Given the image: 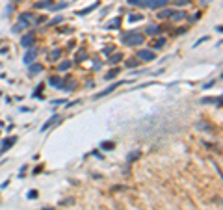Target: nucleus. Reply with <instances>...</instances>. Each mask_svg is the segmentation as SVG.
<instances>
[{
  "mask_svg": "<svg viewBox=\"0 0 223 210\" xmlns=\"http://www.w3.org/2000/svg\"><path fill=\"white\" fill-rule=\"evenodd\" d=\"M138 60H128V62H126V67H130V69H132V67H136V65H138Z\"/></svg>",
  "mask_w": 223,
  "mask_h": 210,
  "instance_id": "nucleus-25",
  "label": "nucleus"
},
{
  "mask_svg": "<svg viewBox=\"0 0 223 210\" xmlns=\"http://www.w3.org/2000/svg\"><path fill=\"white\" fill-rule=\"evenodd\" d=\"M97 8H99V2H95V4H91V6H87L86 9H80V11H78L76 15H80V17H82V15H87V13H91V11H95Z\"/></svg>",
  "mask_w": 223,
  "mask_h": 210,
  "instance_id": "nucleus-7",
  "label": "nucleus"
},
{
  "mask_svg": "<svg viewBox=\"0 0 223 210\" xmlns=\"http://www.w3.org/2000/svg\"><path fill=\"white\" fill-rule=\"evenodd\" d=\"M121 60H123V54H119V52H117V54H114V56L110 58V63H114V65H115V63H119Z\"/></svg>",
  "mask_w": 223,
  "mask_h": 210,
  "instance_id": "nucleus-15",
  "label": "nucleus"
},
{
  "mask_svg": "<svg viewBox=\"0 0 223 210\" xmlns=\"http://www.w3.org/2000/svg\"><path fill=\"white\" fill-rule=\"evenodd\" d=\"M61 21H63V17H61V15H58L56 19H52V21H50V24H60Z\"/></svg>",
  "mask_w": 223,
  "mask_h": 210,
  "instance_id": "nucleus-26",
  "label": "nucleus"
},
{
  "mask_svg": "<svg viewBox=\"0 0 223 210\" xmlns=\"http://www.w3.org/2000/svg\"><path fill=\"white\" fill-rule=\"evenodd\" d=\"M140 156H142V152H140V151H132V152L126 156V160H128V162H132V160H136V158H140Z\"/></svg>",
  "mask_w": 223,
  "mask_h": 210,
  "instance_id": "nucleus-12",
  "label": "nucleus"
},
{
  "mask_svg": "<svg viewBox=\"0 0 223 210\" xmlns=\"http://www.w3.org/2000/svg\"><path fill=\"white\" fill-rule=\"evenodd\" d=\"M71 67V62H61L60 63V71H67Z\"/></svg>",
  "mask_w": 223,
  "mask_h": 210,
  "instance_id": "nucleus-21",
  "label": "nucleus"
},
{
  "mask_svg": "<svg viewBox=\"0 0 223 210\" xmlns=\"http://www.w3.org/2000/svg\"><path fill=\"white\" fill-rule=\"evenodd\" d=\"M164 45H165V41H164V39H158V41H154V45H153V48H162Z\"/></svg>",
  "mask_w": 223,
  "mask_h": 210,
  "instance_id": "nucleus-22",
  "label": "nucleus"
},
{
  "mask_svg": "<svg viewBox=\"0 0 223 210\" xmlns=\"http://www.w3.org/2000/svg\"><path fill=\"white\" fill-rule=\"evenodd\" d=\"M145 37L138 32H128L126 36H123V43L128 45V47H136V45H143Z\"/></svg>",
  "mask_w": 223,
  "mask_h": 210,
  "instance_id": "nucleus-2",
  "label": "nucleus"
},
{
  "mask_svg": "<svg viewBox=\"0 0 223 210\" xmlns=\"http://www.w3.org/2000/svg\"><path fill=\"white\" fill-rule=\"evenodd\" d=\"M142 17H143V15H138V13H132V15L128 17V21H132V22H134V21H142Z\"/></svg>",
  "mask_w": 223,
  "mask_h": 210,
  "instance_id": "nucleus-20",
  "label": "nucleus"
},
{
  "mask_svg": "<svg viewBox=\"0 0 223 210\" xmlns=\"http://www.w3.org/2000/svg\"><path fill=\"white\" fill-rule=\"evenodd\" d=\"M115 76H117V69H114V71H110V73L106 75V78H108V80H110V78H115Z\"/></svg>",
  "mask_w": 223,
  "mask_h": 210,
  "instance_id": "nucleus-24",
  "label": "nucleus"
},
{
  "mask_svg": "<svg viewBox=\"0 0 223 210\" xmlns=\"http://www.w3.org/2000/svg\"><path fill=\"white\" fill-rule=\"evenodd\" d=\"M15 2H20V0H15Z\"/></svg>",
  "mask_w": 223,
  "mask_h": 210,
  "instance_id": "nucleus-31",
  "label": "nucleus"
},
{
  "mask_svg": "<svg viewBox=\"0 0 223 210\" xmlns=\"http://www.w3.org/2000/svg\"><path fill=\"white\" fill-rule=\"evenodd\" d=\"M28 197H30V199H36V197H37V191H36V190H32V191L28 193Z\"/></svg>",
  "mask_w": 223,
  "mask_h": 210,
  "instance_id": "nucleus-28",
  "label": "nucleus"
},
{
  "mask_svg": "<svg viewBox=\"0 0 223 210\" xmlns=\"http://www.w3.org/2000/svg\"><path fill=\"white\" fill-rule=\"evenodd\" d=\"M20 45H22L24 48H30V47L34 45V34H26V36H22V39H20Z\"/></svg>",
  "mask_w": 223,
  "mask_h": 210,
  "instance_id": "nucleus-5",
  "label": "nucleus"
},
{
  "mask_svg": "<svg viewBox=\"0 0 223 210\" xmlns=\"http://www.w3.org/2000/svg\"><path fill=\"white\" fill-rule=\"evenodd\" d=\"M58 121H60V117H58V115H54V117H52V119H50L48 123H45V125H43V128H41V130H47V128H48L50 125H56Z\"/></svg>",
  "mask_w": 223,
  "mask_h": 210,
  "instance_id": "nucleus-11",
  "label": "nucleus"
},
{
  "mask_svg": "<svg viewBox=\"0 0 223 210\" xmlns=\"http://www.w3.org/2000/svg\"><path fill=\"white\" fill-rule=\"evenodd\" d=\"M15 141H17L15 138H11L9 141H4V145H2V149H0V151H2V152H4V151H8V149H9L11 145H13V143H15Z\"/></svg>",
  "mask_w": 223,
  "mask_h": 210,
  "instance_id": "nucleus-14",
  "label": "nucleus"
},
{
  "mask_svg": "<svg viewBox=\"0 0 223 210\" xmlns=\"http://www.w3.org/2000/svg\"><path fill=\"white\" fill-rule=\"evenodd\" d=\"M101 149H104V151H112V149H114V141H102Z\"/></svg>",
  "mask_w": 223,
  "mask_h": 210,
  "instance_id": "nucleus-16",
  "label": "nucleus"
},
{
  "mask_svg": "<svg viewBox=\"0 0 223 210\" xmlns=\"http://www.w3.org/2000/svg\"><path fill=\"white\" fill-rule=\"evenodd\" d=\"M36 56H37V48H30V50L26 52V56H24V63H28V65H30V63L34 62V58H36Z\"/></svg>",
  "mask_w": 223,
  "mask_h": 210,
  "instance_id": "nucleus-6",
  "label": "nucleus"
},
{
  "mask_svg": "<svg viewBox=\"0 0 223 210\" xmlns=\"http://www.w3.org/2000/svg\"><path fill=\"white\" fill-rule=\"evenodd\" d=\"M86 60V52H78V56H76V62H84Z\"/></svg>",
  "mask_w": 223,
  "mask_h": 210,
  "instance_id": "nucleus-27",
  "label": "nucleus"
},
{
  "mask_svg": "<svg viewBox=\"0 0 223 210\" xmlns=\"http://www.w3.org/2000/svg\"><path fill=\"white\" fill-rule=\"evenodd\" d=\"M216 84V80H212V82H208V84H204V89H208V87H212V86Z\"/></svg>",
  "mask_w": 223,
  "mask_h": 210,
  "instance_id": "nucleus-29",
  "label": "nucleus"
},
{
  "mask_svg": "<svg viewBox=\"0 0 223 210\" xmlns=\"http://www.w3.org/2000/svg\"><path fill=\"white\" fill-rule=\"evenodd\" d=\"M123 84H126V82H115V84H112V86H108L106 89H102L101 93H97L95 95V99H101V97H104V95H108V93H112L115 87H119V86H123Z\"/></svg>",
  "mask_w": 223,
  "mask_h": 210,
  "instance_id": "nucleus-3",
  "label": "nucleus"
},
{
  "mask_svg": "<svg viewBox=\"0 0 223 210\" xmlns=\"http://www.w3.org/2000/svg\"><path fill=\"white\" fill-rule=\"evenodd\" d=\"M43 71V65H30V73L34 75V73H41Z\"/></svg>",
  "mask_w": 223,
  "mask_h": 210,
  "instance_id": "nucleus-19",
  "label": "nucleus"
},
{
  "mask_svg": "<svg viewBox=\"0 0 223 210\" xmlns=\"http://www.w3.org/2000/svg\"><path fill=\"white\" fill-rule=\"evenodd\" d=\"M130 6H140V8H149V9H160L169 0H126Z\"/></svg>",
  "mask_w": 223,
  "mask_h": 210,
  "instance_id": "nucleus-1",
  "label": "nucleus"
},
{
  "mask_svg": "<svg viewBox=\"0 0 223 210\" xmlns=\"http://www.w3.org/2000/svg\"><path fill=\"white\" fill-rule=\"evenodd\" d=\"M177 4H179V6H184V4H188V0H177Z\"/></svg>",
  "mask_w": 223,
  "mask_h": 210,
  "instance_id": "nucleus-30",
  "label": "nucleus"
},
{
  "mask_svg": "<svg viewBox=\"0 0 223 210\" xmlns=\"http://www.w3.org/2000/svg\"><path fill=\"white\" fill-rule=\"evenodd\" d=\"M26 26H28V22H22V21H20L19 24H15V26H13V32H20V30H24Z\"/></svg>",
  "mask_w": 223,
  "mask_h": 210,
  "instance_id": "nucleus-17",
  "label": "nucleus"
},
{
  "mask_svg": "<svg viewBox=\"0 0 223 210\" xmlns=\"http://www.w3.org/2000/svg\"><path fill=\"white\" fill-rule=\"evenodd\" d=\"M147 34H149V36H158V34H160V28H158L156 24H149V26H147Z\"/></svg>",
  "mask_w": 223,
  "mask_h": 210,
  "instance_id": "nucleus-10",
  "label": "nucleus"
},
{
  "mask_svg": "<svg viewBox=\"0 0 223 210\" xmlns=\"http://www.w3.org/2000/svg\"><path fill=\"white\" fill-rule=\"evenodd\" d=\"M119 24H121V19L117 17V19H115V21H114V22H110V24H108V28H117Z\"/></svg>",
  "mask_w": 223,
  "mask_h": 210,
  "instance_id": "nucleus-23",
  "label": "nucleus"
},
{
  "mask_svg": "<svg viewBox=\"0 0 223 210\" xmlns=\"http://www.w3.org/2000/svg\"><path fill=\"white\" fill-rule=\"evenodd\" d=\"M48 82H50V86H54V87H58V89H61V91H63V86H65V84H63V80H61V78H58V76H52Z\"/></svg>",
  "mask_w": 223,
  "mask_h": 210,
  "instance_id": "nucleus-8",
  "label": "nucleus"
},
{
  "mask_svg": "<svg viewBox=\"0 0 223 210\" xmlns=\"http://www.w3.org/2000/svg\"><path fill=\"white\" fill-rule=\"evenodd\" d=\"M54 2L52 0H43V2H36V8L37 9H45V8H52Z\"/></svg>",
  "mask_w": 223,
  "mask_h": 210,
  "instance_id": "nucleus-9",
  "label": "nucleus"
},
{
  "mask_svg": "<svg viewBox=\"0 0 223 210\" xmlns=\"http://www.w3.org/2000/svg\"><path fill=\"white\" fill-rule=\"evenodd\" d=\"M171 15H173V11H169V9H164V11H160V15H158V17H160V19H169Z\"/></svg>",
  "mask_w": 223,
  "mask_h": 210,
  "instance_id": "nucleus-18",
  "label": "nucleus"
},
{
  "mask_svg": "<svg viewBox=\"0 0 223 210\" xmlns=\"http://www.w3.org/2000/svg\"><path fill=\"white\" fill-rule=\"evenodd\" d=\"M60 56H61V50H60V48H56V50H52V52H50V60H52V62L60 60Z\"/></svg>",
  "mask_w": 223,
  "mask_h": 210,
  "instance_id": "nucleus-13",
  "label": "nucleus"
},
{
  "mask_svg": "<svg viewBox=\"0 0 223 210\" xmlns=\"http://www.w3.org/2000/svg\"><path fill=\"white\" fill-rule=\"evenodd\" d=\"M138 58H140V60H143V62H153V60H154V52H153V50L143 48V50H140Z\"/></svg>",
  "mask_w": 223,
  "mask_h": 210,
  "instance_id": "nucleus-4",
  "label": "nucleus"
}]
</instances>
